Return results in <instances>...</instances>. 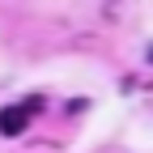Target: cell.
<instances>
[{"mask_svg":"<svg viewBox=\"0 0 153 153\" xmlns=\"http://www.w3.org/2000/svg\"><path fill=\"white\" fill-rule=\"evenodd\" d=\"M145 55H149V64H153V43H149V51H145Z\"/></svg>","mask_w":153,"mask_h":153,"instance_id":"2","label":"cell"},{"mask_svg":"<svg viewBox=\"0 0 153 153\" xmlns=\"http://www.w3.org/2000/svg\"><path fill=\"white\" fill-rule=\"evenodd\" d=\"M38 102H22V106H4L0 111V136H17V132H26L30 119H34Z\"/></svg>","mask_w":153,"mask_h":153,"instance_id":"1","label":"cell"}]
</instances>
